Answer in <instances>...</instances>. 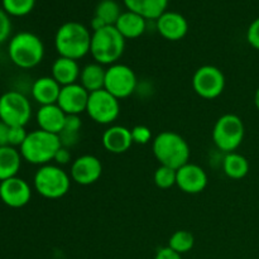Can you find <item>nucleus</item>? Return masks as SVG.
<instances>
[{
  "mask_svg": "<svg viewBox=\"0 0 259 259\" xmlns=\"http://www.w3.org/2000/svg\"><path fill=\"white\" fill-rule=\"evenodd\" d=\"M91 33L78 22H67L58 28L55 35V48L60 57L78 61L90 53Z\"/></svg>",
  "mask_w": 259,
  "mask_h": 259,
  "instance_id": "obj_1",
  "label": "nucleus"
},
{
  "mask_svg": "<svg viewBox=\"0 0 259 259\" xmlns=\"http://www.w3.org/2000/svg\"><path fill=\"white\" fill-rule=\"evenodd\" d=\"M152 151L159 166L179 169L189 163L190 147L184 137L176 132L164 131L157 134L152 142Z\"/></svg>",
  "mask_w": 259,
  "mask_h": 259,
  "instance_id": "obj_2",
  "label": "nucleus"
},
{
  "mask_svg": "<svg viewBox=\"0 0 259 259\" xmlns=\"http://www.w3.org/2000/svg\"><path fill=\"white\" fill-rule=\"evenodd\" d=\"M125 50V38L119 33L115 25H106L103 29L93 32L90 53L96 63L111 66L118 63Z\"/></svg>",
  "mask_w": 259,
  "mask_h": 259,
  "instance_id": "obj_3",
  "label": "nucleus"
},
{
  "mask_svg": "<svg viewBox=\"0 0 259 259\" xmlns=\"http://www.w3.org/2000/svg\"><path fill=\"white\" fill-rule=\"evenodd\" d=\"M60 137L45 131H33L28 133L24 143L20 146V154L28 163L45 166L53 161L55 154L61 148Z\"/></svg>",
  "mask_w": 259,
  "mask_h": 259,
  "instance_id": "obj_4",
  "label": "nucleus"
},
{
  "mask_svg": "<svg viewBox=\"0 0 259 259\" xmlns=\"http://www.w3.org/2000/svg\"><path fill=\"white\" fill-rule=\"evenodd\" d=\"M8 53L15 66L28 70L42 62L45 46L38 35L30 32H20L10 39Z\"/></svg>",
  "mask_w": 259,
  "mask_h": 259,
  "instance_id": "obj_5",
  "label": "nucleus"
},
{
  "mask_svg": "<svg viewBox=\"0 0 259 259\" xmlns=\"http://www.w3.org/2000/svg\"><path fill=\"white\" fill-rule=\"evenodd\" d=\"M34 189L42 197L57 200L65 196L71 187V177L57 164H45L34 175Z\"/></svg>",
  "mask_w": 259,
  "mask_h": 259,
  "instance_id": "obj_6",
  "label": "nucleus"
},
{
  "mask_svg": "<svg viewBox=\"0 0 259 259\" xmlns=\"http://www.w3.org/2000/svg\"><path fill=\"white\" fill-rule=\"evenodd\" d=\"M244 124L235 114H224L215 123L212 129V141L218 149L232 153L244 139Z\"/></svg>",
  "mask_w": 259,
  "mask_h": 259,
  "instance_id": "obj_7",
  "label": "nucleus"
},
{
  "mask_svg": "<svg viewBox=\"0 0 259 259\" xmlns=\"http://www.w3.org/2000/svg\"><path fill=\"white\" fill-rule=\"evenodd\" d=\"M32 116L29 100L19 91H8L0 96V120L9 126H25Z\"/></svg>",
  "mask_w": 259,
  "mask_h": 259,
  "instance_id": "obj_8",
  "label": "nucleus"
},
{
  "mask_svg": "<svg viewBox=\"0 0 259 259\" xmlns=\"http://www.w3.org/2000/svg\"><path fill=\"white\" fill-rule=\"evenodd\" d=\"M86 113L95 123L100 125H109L118 119L120 113V103L115 96L103 89L89 95Z\"/></svg>",
  "mask_w": 259,
  "mask_h": 259,
  "instance_id": "obj_9",
  "label": "nucleus"
},
{
  "mask_svg": "<svg viewBox=\"0 0 259 259\" xmlns=\"http://www.w3.org/2000/svg\"><path fill=\"white\" fill-rule=\"evenodd\" d=\"M137 76L129 66L124 63H114L106 68L105 89L118 100L131 96L136 91Z\"/></svg>",
  "mask_w": 259,
  "mask_h": 259,
  "instance_id": "obj_10",
  "label": "nucleus"
},
{
  "mask_svg": "<svg viewBox=\"0 0 259 259\" xmlns=\"http://www.w3.org/2000/svg\"><path fill=\"white\" fill-rule=\"evenodd\" d=\"M192 88L202 99L212 100L219 98L225 89V76L215 66L205 65L196 70L192 77Z\"/></svg>",
  "mask_w": 259,
  "mask_h": 259,
  "instance_id": "obj_11",
  "label": "nucleus"
},
{
  "mask_svg": "<svg viewBox=\"0 0 259 259\" xmlns=\"http://www.w3.org/2000/svg\"><path fill=\"white\" fill-rule=\"evenodd\" d=\"M101 174H103V164L100 159L93 154L80 156L71 164V180L81 186H89L98 182Z\"/></svg>",
  "mask_w": 259,
  "mask_h": 259,
  "instance_id": "obj_12",
  "label": "nucleus"
},
{
  "mask_svg": "<svg viewBox=\"0 0 259 259\" xmlns=\"http://www.w3.org/2000/svg\"><path fill=\"white\" fill-rule=\"evenodd\" d=\"M32 190L27 181L19 177H12L0 182V199L7 206L19 209L30 201Z\"/></svg>",
  "mask_w": 259,
  "mask_h": 259,
  "instance_id": "obj_13",
  "label": "nucleus"
},
{
  "mask_svg": "<svg viewBox=\"0 0 259 259\" xmlns=\"http://www.w3.org/2000/svg\"><path fill=\"white\" fill-rule=\"evenodd\" d=\"M176 186L185 194L196 195L204 191L207 186V175L201 166L186 163L177 169Z\"/></svg>",
  "mask_w": 259,
  "mask_h": 259,
  "instance_id": "obj_14",
  "label": "nucleus"
},
{
  "mask_svg": "<svg viewBox=\"0 0 259 259\" xmlns=\"http://www.w3.org/2000/svg\"><path fill=\"white\" fill-rule=\"evenodd\" d=\"M89 95L90 94L78 82L63 86L58 96L57 105L65 111L66 115H80L88 108Z\"/></svg>",
  "mask_w": 259,
  "mask_h": 259,
  "instance_id": "obj_15",
  "label": "nucleus"
},
{
  "mask_svg": "<svg viewBox=\"0 0 259 259\" xmlns=\"http://www.w3.org/2000/svg\"><path fill=\"white\" fill-rule=\"evenodd\" d=\"M157 30L167 40L182 39L187 34L189 23L186 18L177 12H164L157 19Z\"/></svg>",
  "mask_w": 259,
  "mask_h": 259,
  "instance_id": "obj_16",
  "label": "nucleus"
},
{
  "mask_svg": "<svg viewBox=\"0 0 259 259\" xmlns=\"http://www.w3.org/2000/svg\"><path fill=\"white\" fill-rule=\"evenodd\" d=\"M103 147L108 152L114 154H121L129 151L133 146L132 132L126 126L111 125L106 129L101 137Z\"/></svg>",
  "mask_w": 259,
  "mask_h": 259,
  "instance_id": "obj_17",
  "label": "nucleus"
},
{
  "mask_svg": "<svg viewBox=\"0 0 259 259\" xmlns=\"http://www.w3.org/2000/svg\"><path fill=\"white\" fill-rule=\"evenodd\" d=\"M66 116L67 115L65 111L57 104H52V105L40 106L38 109L35 119H37V124L40 131L58 136L65 125Z\"/></svg>",
  "mask_w": 259,
  "mask_h": 259,
  "instance_id": "obj_18",
  "label": "nucleus"
},
{
  "mask_svg": "<svg viewBox=\"0 0 259 259\" xmlns=\"http://www.w3.org/2000/svg\"><path fill=\"white\" fill-rule=\"evenodd\" d=\"M61 85L52 77L45 76L34 81L32 86V96L40 106L57 104L61 93Z\"/></svg>",
  "mask_w": 259,
  "mask_h": 259,
  "instance_id": "obj_19",
  "label": "nucleus"
},
{
  "mask_svg": "<svg viewBox=\"0 0 259 259\" xmlns=\"http://www.w3.org/2000/svg\"><path fill=\"white\" fill-rule=\"evenodd\" d=\"M80 72L81 70L77 61L71 58L58 57L52 65V77L60 83L61 88L77 83Z\"/></svg>",
  "mask_w": 259,
  "mask_h": 259,
  "instance_id": "obj_20",
  "label": "nucleus"
},
{
  "mask_svg": "<svg viewBox=\"0 0 259 259\" xmlns=\"http://www.w3.org/2000/svg\"><path fill=\"white\" fill-rule=\"evenodd\" d=\"M146 20L142 15L128 10L121 13L118 22L115 23V28L125 39H136L146 32Z\"/></svg>",
  "mask_w": 259,
  "mask_h": 259,
  "instance_id": "obj_21",
  "label": "nucleus"
},
{
  "mask_svg": "<svg viewBox=\"0 0 259 259\" xmlns=\"http://www.w3.org/2000/svg\"><path fill=\"white\" fill-rule=\"evenodd\" d=\"M105 75L106 68H104L100 63H89L85 67L81 68L80 72V85L88 91L89 94L95 93V91L103 90L105 85Z\"/></svg>",
  "mask_w": 259,
  "mask_h": 259,
  "instance_id": "obj_22",
  "label": "nucleus"
},
{
  "mask_svg": "<svg viewBox=\"0 0 259 259\" xmlns=\"http://www.w3.org/2000/svg\"><path fill=\"white\" fill-rule=\"evenodd\" d=\"M131 12L142 15L144 19H158L166 12L168 0H124Z\"/></svg>",
  "mask_w": 259,
  "mask_h": 259,
  "instance_id": "obj_23",
  "label": "nucleus"
},
{
  "mask_svg": "<svg viewBox=\"0 0 259 259\" xmlns=\"http://www.w3.org/2000/svg\"><path fill=\"white\" fill-rule=\"evenodd\" d=\"M22 163V154L14 147H0V182L17 176Z\"/></svg>",
  "mask_w": 259,
  "mask_h": 259,
  "instance_id": "obj_24",
  "label": "nucleus"
},
{
  "mask_svg": "<svg viewBox=\"0 0 259 259\" xmlns=\"http://www.w3.org/2000/svg\"><path fill=\"white\" fill-rule=\"evenodd\" d=\"M223 171L229 179L242 180L249 172V162L239 153H227L223 159Z\"/></svg>",
  "mask_w": 259,
  "mask_h": 259,
  "instance_id": "obj_25",
  "label": "nucleus"
},
{
  "mask_svg": "<svg viewBox=\"0 0 259 259\" xmlns=\"http://www.w3.org/2000/svg\"><path fill=\"white\" fill-rule=\"evenodd\" d=\"M95 15L100 18L106 25H115L121 15L120 7L115 0H101L96 5Z\"/></svg>",
  "mask_w": 259,
  "mask_h": 259,
  "instance_id": "obj_26",
  "label": "nucleus"
},
{
  "mask_svg": "<svg viewBox=\"0 0 259 259\" xmlns=\"http://www.w3.org/2000/svg\"><path fill=\"white\" fill-rule=\"evenodd\" d=\"M194 235L190 232H187V230H179V232H175L168 240V247L181 255L185 254V253H189L190 250L194 248Z\"/></svg>",
  "mask_w": 259,
  "mask_h": 259,
  "instance_id": "obj_27",
  "label": "nucleus"
},
{
  "mask_svg": "<svg viewBox=\"0 0 259 259\" xmlns=\"http://www.w3.org/2000/svg\"><path fill=\"white\" fill-rule=\"evenodd\" d=\"M35 0H3V8L5 12L14 17H23L33 10Z\"/></svg>",
  "mask_w": 259,
  "mask_h": 259,
  "instance_id": "obj_28",
  "label": "nucleus"
},
{
  "mask_svg": "<svg viewBox=\"0 0 259 259\" xmlns=\"http://www.w3.org/2000/svg\"><path fill=\"white\" fill-rule=\"evenodd\" d=\"M177 171L174 168H169L166 166H159L154 172V184L158 189L167 190L171 189L176 185Z\"/></svg>",
  "mask_w": 259,
  "mask_h": 259,
  "instance_id": "obj_29",
  "label": "nucleus"
},
{
  "mask_svg": "<svg viewBox=\"0 0 259 259\" xmlns=\"http://www.w3.org/2000/svg\"><path fill=\"white\" fill-rule=\"evenodd\" d=\"M28 133L25 126H9V134H8V144L10 147H19L24 143Z\"/></svg>",
  "mask_w": 259,
  "mask_h": 259,
  "instance_id": "obj_30",
  "label": "nucleus"
},
{
  "mask_svg": "<svg viewBox=\"0 0 259 259\" xmlns=\"http://www.w3.org/2000/svg\"><path fill=\"white\" fill-rule=\"evenodd\" d=\"M132 138L136 144H148L152 141V132L146 125H136L132 129Z\"/></svg>",
  "mask_w": 259,
  "mask_h": 259,
  "instance_id": "obj_31",
  "label": "nucleus"
},
{
  "mask_svg": "<svg viewBox=\"0 0 259 259\" xmlns=\"http://www.w3.org/2000/svg\"><path fill=\"white\" fill-rule=\"evenodd\" d=\"M81 119L80 115H67L66 116L65 125H63L62 132L63 133H70V134H80L81 131ZM61 132V133H62Z\"/></svg>",
  "mask_w": 259,
  "mask_h": 259,
  "instance_id": "obj_32",
  "label": "nucleus"
},
{
  "mask_svg": "<svg viewBox=\"0 0 259 259\" xmlns=\"http://www.w3.org/2000/svg\"><path fill=\"white\" fill-rule=\"evenodd\" d=\"M12 32V23L9 15L4 9H0V43L5 42Z\"/></svg>",
  "mask_w": 259,
  "mask_h": 259,
  "instance_id": "obj_33",
  "label": "nucleus"
},
{
  "mask_svg": "<svg viewBox=\"0 0 259 259\" xmlns=\"http://www.w3.org/2000/svg\"><path fill=\"white\" fill-rule=\"evenodd\" d=\"M247 40L254 50L259 51V18L250 23L247 30Z\"/></svg>",
  "mask_w": 259,
  "mask_h": 259,
  "instance_id": "obj_34",
  "label": "nucleus"
},
{
  "mask_svg": "<svg viewBox=\"0 0 259 259\" xmlns=\"http://www.w3.org/2000/svg\"><path fill=\"white\" fill-rule=\"evenodd\" d=\"M53 161L56 162V164H57V166H65V164L70 163V161H71L70 149L66 148V147H61V148L57 151V153L55 154V158H53Z\"/></svg>",
  "mask_w": 259,
  "mask_h": 259,
  "instance_id": "obj_35",
  "label": "nucleus"
},
{
  "mask_svg": "<svg viewBox=\"0 0 259 259\" xmlns=\"http://www.w3.org/2000/svg\"><path fill=\"white\" fill-rule=\"evenodd\" d=\"M154 259H182V255L172 250L169 247H164L157 250Z\"/></svg>",
  "mask_w": 259,
  "mask_h": 259,
  "instance_id": "obj_36",
  "label": "nucleus"
},
{
  "mask_svg": "<svg viewBox=\"0 0 259 259\" xmlns=\"http://www.w3.org/2000/svg\"><path fill=\"white\" fill-rule=\"evenodd\" d=\"M8 134H9V125L0 120V147L9 146L8 144Z\"/></svg>",
  "mask_w": 259,
  "mask_h": 259,
  "instance_id": "obj_37",
  "label": "nucleus"
},
{
  "mask_svg": "<svg viewBox=\"0 0 259 259\" xmlns=\"http://www.w3.org/2000/svg\"><path fill=\"white\" fill-rule=\"evenodd\" d=\"M91 29H93V32H96V30L99 29H103L104 27H106L105 23L103 22V20L100 19L99 17H96V15H94V18L91 19Z\"/></svg>",
  "mask_w": 259,
  "mask_h": 259,
  "instance_id": "obj_38",
  "label": "nucleus"
},
{
  "mask_svg": "<svg viewBox=\"0 0 259 259\" xmlns=\"http://www.w3.org/2000/svg\"><path fill=\"white\" fill-rule=\"evenodd\" d=\"M254 104H255V106H257V109L259 110V88L257 89V91H255V95H254Z\"/></svg>",
  "mask_w": 259,
  "mask_h": 259,
  "instance_id": "obj_39",
  "label": "nucleus"
}]
</instances>
